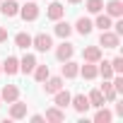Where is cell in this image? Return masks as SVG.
<instances>
[{
  "label": "cell",
  "instance_id": "obj_1",
  "mask_svg": "<svg viewBox=\"0 0 123 123\" xmlns=\"http://www.w3.org/2000/svg\"><path fill=\"white\" fill-rule=\"evenodd\" d=\"M24 22H34L39 17V5H36V0H27L24 5H19V12H17Z\"/></svg>",
  "mask_w": 123,
  "mask_h": 123
},
{
  "label": "cell",
  "instance_id": "obj_2",
  "mask_svg": "<svg viewBox=\"0 0 123 123\" xmlns=\"http://www.w3.org/2000/svg\"><path fill=\"white\" fill-rule=\"evenodd\" d=\"M97 46H104V48H118L121 46V36L116 34V31H111V29H104L101 34H99V43Z\"/></svg>",
  "mask_w": 123,
  "mask_h": 123
},
{
  "label": "cell",
  "instance_id": "obj_3",
  "mask_svg": "<svg viewBox=\"0 0 123 123\" xmlns=\"http://www.w3.org/2000/svg\"><path fill=\"white\" fill-rule=\"evenodd\" d=\"M31 46H34L39 53H46V51H51V48H53V39H51V34L41 31V34L31 36Z\"/></svg>",
  "mask_w": 123,
  "mask_h": 123
},
{
  "label": "cell",
  "instance_id": "obj_4",
  "mask_svg": "<svg viewBox=\"0 0 123 123\" xmlns=\"http://www.w3.org/2000/svg\"><path fill=\"white\" fill-rule=\"evenodd\" d=\"M73 55H75V46H73L68 39H63V43L55 46V58L60 60V63H63V60H70Z\"/></svg>",
  "mask_w": 123,
  "mask_h": 123
},
{
  "label": "cell",
  "instance_id": "obj_5",
  "mask_svg": "<svg viewBox=\"0 0 123 123\" xmlns=\"http://www.w3.org/2000/svg\"><path fill=\"white\" fill-rule=\"evenodd\" d=\"M80 75V65L75 63V60L70 58V60H63V68H60V77L63 80H75Z\"/></svg>",
  "mask_w": 123,
  "mask_h": 123
},
{
  "label": "cell",
  "instance_id": "obj_6",
  "mask_svg": "<svg viewBox=\"0 0 123 123\" xmlns=\"http://www.w3.org/2000/svg\"><path fill=\"white\" fill-rule=\"evenodd\" d=\"M63 85H65V80L60 77V75H55V77L48 75V77L43 80V92H46V94H55L58 89H63Z\"/></svg>",
  "mask_w": 123,
  "mask_h": 123
},
{
  "label": "cell",
  "instance_id": "obj_7",
  "mask_svg": "<svg viewBox=\"0 0 123 123\" xmlns=\"http://www.w3.org/2000/svg\"><path fill=\"white\" fill-rule=\"evenodd\" d=\"M104 12L111 19H118V17H123V3L121 0H109V3H104Z\"/></svg>",
  "mask_w": 123,
  "mask_h": 123
},
{
  "label": "cell",
  "instance_id": "obj_8",
  "mask_svg": "<svg viewBox=\"0 0 123 123\" xmlns=\"http://www.w3.org/2000/svg\"><path fill=\"white\" fill-rule=\"evenodd\" d=\"M0 12H3V17H7V19L17 17V12H19L17 0H0Z\"/></svg>",
  "mask_w": 123,
  "mask_h": 123
},
{
  "label": "cell",
  "instance_id": "obj_9",
  "mask_svg": "<svg viewBox=\"0 0 123 123\" xmlns=\"http://www.w3.org/2000/svg\"><path fill=\"white\" fill-rule=\"evenodd\" d=\"M92 29H94V24H92V19H89V17H80V19L73 24V31H77L80 36H89V34H92Z\"/></svg>",
  "mask_w": 123,
  "mask_h": 123
},
{
  "label": "cell",
  "instance_id": "obj_10",
  "mask_svg": "<svg viewBox=\"0 0 123 123\" xmlns=\"http://www.w3.org/2000/svg\"><path fill=\"white\" fill-rule=\"evenodd\" d=\"M27 104L24 101H19V99H15L12 104H10V118L12 121H19V118H27Z\"/></svg>",
  "mask_w": 123,
  "mask_h": 123
},
{
  "label": "cell",
  "instance_id": "obj_11",
  "mask_svg": "<svg viewBox=\"0 0 123 123\" xmlns=\"http://www.w3.org/2000/svg\"><path fill=\"white\" fill-rule=\"evenodd\" d=\"M82 60H85V63H99V60H101V46H85Z\"/></svg>",
  "mask_w": 123,
  "mask_h": 123
},
{
  "label": "cell",
  "instance_id": "obj_12",
  "mask_svg": "<svg viewBox=\"0 0 123 123\" xmlns=\"http://www.w3.org/2000/svg\"><path fill=\"white\" fill-rule=\"evenodd\" d=\"M43 118L46 121H51V123H63L65 121V111L60 109V106H51V109H46V113H43Z\"/></svg>",
  "mask_w": 123,
  "mask_h": 123
},
{
  "label": "cell",
  "instance_id": "obj_13",
  "mask_svg": "<svg viewBox=\"0 0 123 123\" xmlns=\"http://www.w3.org/2000/svg\"><path fill=\"white\" fill-rule=\"evenodd\" d=\"M0 99L7 101V104H12L15 99H19V87L17 85H5L3 89H0Z\"/></svg>",
  "mask_w": 123,
  "mask_h": 123
},
{
  "label": "cell",
  "instance_id": "obj_14",
  "mask_svg": "<svg viewBox=\"0 0 123 123\" xmlns=\"http://www.w3.org/2000/svg\"><path fill=\"white\" fill-rule=\"evenodd\" d=\"M70 106H73L77 113H87V111H89V99H87L85 94H75V97L70 99Z\"/></svg>",
  "mask_w": 123,
  "mask_h": 123
},
{
  "label": "cell",
  "instance_id": "obj_15",
  "mask_svg": "<svg viewBox=\"0 0 123 123\" xmlns=\"http://www.w3.org/2000/svg\"><path fill=\"white\" fill-rule=\"evenodd\" d=\"M46 17L53 19V22H55V19H63V17H65V5H63V3H51L48 10H46Z\"/></svg>",
  "mask_w": 123,
  "mask_h": 123
},
{
  "label": "cell",
  "instance_id": "obj_16",
  "mask_svg": "<svg viewBox=\"0 0 123 123\" xmlns=\"http://www.w3.org/2000/svg\"><path fill=\"white\" fill-rule=\"evenodd\" d=\"M53 31H55V36H60V39H68V36L73 34V24H70V22H65V19H55Z\"/></svg>",
  "mask_w": 123,
  "mask_h": 123
},
{
  "label": "cell",
  "instance_id": "obj_17",
  "mask_svg": "<svg viewBox=\"0 0 123 123\" xmlns=\"http://www.w3.org/2000/svg\"><path fill=\"white\" fill-rule=\"evenodd\" d=\"M70 99H73V94H70L68 89H58V92L53 94V104L60 106V109H68V106H70Z\"/></svg>",
  "mask_w": 123,
  "mask_h": 123
},
{
  "label": "cell",
  "instance_id": "obj_18",
  "mask_svg": "<svg viewBox=\"0 0 123 123\" xmlns=\"http://www.w3.org/2000/svg\"><path fill=\"white\" fill-rule=\"evenodd\" d=\"M36 68V55H31V53H27L24 58H19V73H24V75H31V70Z\"/></svg>",
  "mask_w": 123,
  "mask_h": 123
},
{
  "label": "cell",
  "instance_id": "obj_19",
  "mask_svg": "<svg viewBox=\"0 0 123 123\" xmlns=\"http://www.w3.org/2000/svg\"><path fill=\"white\" fill-rule=\"evenodd\" d=\"M3 73H7V75H17V73H19V58L7 55V58L3 60Z\"/></svg>",
  "mask_w": 123,
  "mask_h": 123
},
{
  "label": "cell",
  "instance_id": "obj_20",
  "mask_svg": "<svg viewBox=\"0 0 123 123\" xmlns=\"http://www.w3.org/2000/svg\"><path fill=\"white\" fill-rule=\"evenodd\" d=\"M92 24H94V27H97L99 31H104V29H111V24H113V19H111V17H109V15H106V12L101 10V12H97V19H94Z\"/></svg>",
  "mask_w": 123,
  "mask_h": 123
},
{
  "label": "cell",
  "instance_id": "obj_21",
  "mask_svg": "<svg viewBox=\"0 0 123 123\" xmlns=\"http://www.w3.org/2000/svg\"><path fill=\"white\" fill-rule=\"evenodd\" d=\"M80 75H82L85 80H94V77H99L97 63H82V65H80Z\"/></svg>",
  "mask_w": 123,
  "mask_h": 123
},
{
  "label": "cell",
  "instance_id": "obj_22",
  "mask_svg": "<svg viewBox=\"0 0 123 123\" xmlns=\"http://www.w3.org/2000/svg\"><path fill=\"white\" fill-rule=\"evenodd\" d=\"M101 94H104V99H106L109 104H113V101L118 99V94H116V89H113L111 80H104V85H101Z\"/></svg>",
  "mask_w": 123,
  "mask_h": 123
},
{
  "label": "cell",
  "instance_id": "obj_23",
  "mask_svg": "<svg viewBox=\"0 0 123 123\" xmlns=\"http://www.w3.org/2000/svg\"><path fill=\"white\" fill-rule=\"evenodd\" d=\"M97 70H99V75L104 77V80H111L116 73H113V68H111V60H99L97 63Z\"/></svg>",
  "mask_w": 123,
  "mask_h": 123
},
{
  "label": "cell",
  "instance_id": "obj_24",
  "mask_svg": "<svg viewBox=\"0 0 123 123\" xmlns=\"http://www.w3.org/2000/svg\"><path fill=\"white\" fill-rule=\"evenodd\" d=\"M87 99H89V106H94V109H99V106H104V104H106V99H104L101 89H92V92L87 94Z\"/></svg>",
  "mask_w": 123,
  "mask_h": 123
},
{
  "label": "cell",
  "instance_id": "obj_25",
  "mask_svg": "<svg viewBox=\"0 0 123 123\" xmlns=\"http://www.w3.org/2000/svg\"><path fill=\"white\" fill-rule=\"evenodd\" d=\"M15 46H17V48H24V51H27V48L31 46V34H27V31H19V34L15 36Z\"/></svg>",
  "mask_w": 123,
  "mask_h": 123
},
{
  "label": "cell",
  "instance_id": "obj_26",
  "mask_svg": "<svg viewBox=\"0 0 123 123\" xmlns=\"http://www.w3.org/2000/svg\"><path fill=\"white\" fill-rule=\"evenodd\" d=\"M111 118H113V113H111L106 106H99L97 113H94V123H109Z\"/></svg>",
  "mask_w": 123,
  "mask_h": 123
},
{
  "label": "cell",
  "instance_id": "obj_27",
  "mask_svg": "<svg viewBox=\"0 0 123 123\" xmlns=\"http://www.w3.org/2000/svg\"><path fill=\"white\" fill-rule=\"evenodd\" d=\"M31 73H34V80H36V82H43V80H46V77L51 75L48 65H39V63H36V68H34Z\"/></svg>",
  "mask_w": 123,
  "mask_h": 123
},
{
  "label": "cell",
  "instance_id": "obj_28",
  "mask_svg": "<svg viewBox=\"0 0 123 123\" xmlns=\"http://www.w3.org/2000/svg\"><path fill=\"white\" fill-rule=\"evenodd\" d=\"M85 7H87V12H89V15H97V12H101V10H104V0H87Z\"/></svg>",
  "mask_w": 123,
  "mask_h": 123
},
{
  "label": "cell",
  "instance_id": "obj_29",
  "mask_svg": "<svg viewBox=\"0 0 123 123\" xmlns=\"http://www.w3.org/2000/svg\"><path fill=\"white\" fill-rule=\"evenodd\" d=\"M111 68H113L116 75H123V58H121V55H116V58L111 60Z\"/></svg>",
  "mask_w": 123,
  "mask_h": 123
},
{
  "label": "cell",
  "instance_id": "obj_30",
  "mask_svg": "<svg viewBox=\"0 0 123 123\" xmlns=\"http://www.w3.org/2000/svg\"><path fill=\"white\" fill-rule=\"evenodd\" d=\"M111 27H113V31H116L118 36H123V19H121V17H118V19H116Z\"/></svg>",
  "mask_w": 123,
  "mask_h": 123
},
{
  "label": "cell",
  "instance_id": "obj_31",
  "mask_svg": "<svg viewBox=\"0 0 123 123\" xmlns=\"http://www.w3.org/2000/svg\"><path fill=\"white\" fill-rule=\"evenodd\" d=\"M5 41H7V29L0 27V43H5Z\"/></svg>",
  "mask_w": 123,
  "mask_h": 123
},
{
  "label": "cell",
  "instance_id": "obj_32",
  "mask_svg": "<svg viewBox=\"0 0 123 123\" xmlns=\"http://www.w3.org/2000/svg\"><path fill=\"white\" fill-rule=\"evenodd\" d=\"M31 121H34V123H43V121H46V118H43V116H41V113H34V116H31Z\"/></svg>",
  "mask_w": 123,
  "mask_h": 123
},
{
  "label": "cell",
  "instance_id": "obj_33",
  "mask_svg": "<svg viewBox=\"0 0 123 123\" xmlns=\"http://www.w3.org/2000/svg\"><path fill=\"white\" fill-rule=\"evenodd\" d=\"M116 116H123V104H116Z\"/></svg>",
  "mask_w": 123,
  "mask_h": 123
},
{
  "label": "cell",
  "instance_id": "obj_34",
  "mask_svg": "<svg viewBox=\"0 0 123 123\" xmlns=\"http://www.w3.org/2000/svg\"><path fill=\"white\" fill-rule=\"evenodd\" d=\"M68 3H70V5H80V3H82V0H68Z\"/></svg>",
  "mask_w": 123,
  "mask_h": 123
},
{
  "label": "cell",
  "instance_id": "obj_35",
  "mask_svg": "<svg viewBox=\"0 0 123 123\" xmlns=\"http://www.w3.org/2000/svg\"><path fill=\"white\" fill-rule=\"evenodd\" d=\"M0 73H3V63H0Z\"/></svg>",
  "mask_w": 123,
  "mask_h": 123
},
{
  "label": "cell",
  "instance_id": "obj_36",
  "mask_svg": "<svg viewBox=\"0 0 123 123\" xmlns=\"http://www.w3.org/2000/svg\"><path fill=\"white\" fill-rule=\"evenodd\" d=\"M0 104H3V99H0Z\"/></svg>",
  "mask_w": 123,
  "mask_h": 123
}]
</instances>
